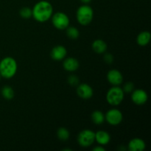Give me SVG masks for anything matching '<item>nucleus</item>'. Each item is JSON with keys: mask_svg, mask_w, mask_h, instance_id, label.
Returning a JSON list of instances; mask_svg holds the SVG:
<instances>
[{"mask_svg": "<svg viewBox=\"0 0 151 151\" xmlns=\"http://www.w3.org/2000/svg\"><path fill=\"white\" fill-rule=\"evenodd\" d=\"M32 17L35 21L44 23L51 19L53 14V7L50 1L41 0L35 3L32 9Z\"/></svg>", "mask_w": 151, "mask_h": 151, "instance_id": "nucleus-1", "label": "nucleus"}, {"mask_svg": "<svg viewBox=\"0 0 151 151\" xmlns=\"http://www.w3.org/2000/svg\"><path fill=\"white\" fill-rule=\"evenodd\" d=\"M18 64L16 59L7 56L0 61V75L5 79H10L16 75Z\"/></svg>", "mask_w": 151, "mask_h": 151, "instance_id": "nucleus-2", "label": "nucleus"}, {"mask_svg": "<svg viewBox=\"0 0 151 151\" xmlns=\"http://www.w3.org/2000/svg\"><path fill=\"white\" fill-rule=\"evenodd\" d=\"M76 18L80 24L83 26L88 25L94 19V10L92 7L84 4L80 6L77 10Z\"/></svg>", "mask_w": 151, "mask_h": 151, "instance_id": "nucleus-3", "label": "nucleus"}, {"mask_svg": "<svg viewBox=\"0 0 151 151\" xmlns=\"http://www.w3.org/2000/svg\"><path fill=\"white\" fill-rule=\"evenodd\" d=\"M125 97V93L119 86H114L110 88L106 94V101L111 106H116L122 103Z\"/></svg>", "mask_w": 151, "mask_h": 151, "instance_id": "nucleus-4", "label": "nucleus"}, {"mask_svg": "<svg viewBox=\"0 0 151 151\" xmlns=\"http://www.w3.org/2000/svg\"><path fill=\"white\" fill-rule=\"evenodd\" d=\"M51 19L53 26L59 30L66 29L70 23V19L68 15L63 12H57L52 14Z\"/></svg>", "mask_w": 151, "mask_h": 151, "instance_id": "nucleus-5", "label": "nucleus"}, {"mask_svg": "<svg viewBox=\"0 0 151 151\" xmlns=\"http://www.w3.org/2000/svg\"><path fill=\"white\" fill-rule=\"evenodd\" d=\"M95 142V132L89 129L83 130L78 136V142L81 147H88Z\"/></svg>", "mask_w": 151, "mask_h": 151, "instance_id": "nucleus-6", "label": "nucleus"}, {"mask_svg": "<svg viewBox=\"0 0 151 151\" xmlns=\"http://www.w3.org/2000/svg\"><path fill=\"white\" fill-rule=\"evenodd\" d=\"M105 120L111 125L116 126L122 123L123 120V114L122 111L117 109H111L105 114Z\"/></svg>", "mask_w": 151, "mask_h": 151, "instance_id": "nucleus-7", "label": "nucleus"}, {"mask_svg": "<svg viewBox=\"0 0 151 151\" xmlns=\"http://www.w3.org/2000/svg\"><path fill=\"white\" fill-rule=\"evenodd\" d=\"M148 95L144 89H134L131 92V100L137 106H143L147 103Z\"/></svg>", "mask_w": 151, "mask_h": 151, "instance_id": "nucleus-8", "label": "nucleus"}, {"mask_svg": "<svg viewBox=\"0 0 151 151\" xmlns=\"http://www.w3.org/2000/svg\"><path fill=\"white\" fill-rule=\"evenodd\" d=\"M77 94L78 97L83 100H89L94 94V90L88 84L81 83L77 87Z\"/></svg>", "mask_w": 151, "mask_h": 151, "instance_id": "nucleus-9", "label": "nucleus"}, {"mask_svg": "<svg viewBox=\"0 0 151 151\" xmlns=\"http://www.w3.org/2000/svg\"><path fill=\"white\" fill-rule=\"evenodd\" d=\"M107 80L112 86H119L123 82V76L117 69H111L107 73Z\"/></svg>", "mask_w": 151, "mask_h": 151, "instance_id": "nucleus-10", "label": "nucleus"}, {"mask_svg": "<svg viewBox=\"0 0 151 151\" xmlns=\"http://www.w3.org/2000/svg\"><path fill=\"white\" fill-rule=\"evenodd\" d=\"M67 55V50L66 47L62 45H57L52 49L50 52V56L54 60H63L66 57Z\"/></svg>", "mask_w": 151, "mask_h": 151, "instance_id": "nucleus-11", "label": "nucleus"}, {"mask_svg": "<svg viewBox=\"0 0 151 151\" xmlns=\"http://www.w3.org/2000/svg\"><path fill=\"white\" fill-rule=\"evenodd\" d=\"M128 148L130 151H143L146 148V143L142 139L136 137L130 140Z\"/></svg>", "mask_w": 151, "mask_h": 151, "instance_id": "nucleus-12", "label": "nucleus"}, {"mask_svg": "<svg viewBox=\"0 0 151 151\" xmlns=\"http://www.w3.org/2000/svg\"><path fill=\"white\" fill-rule=\"evenodd\" d=\"M80 66L79 61L76 58L72 57L65 58L63 63V67L66 71L69 72H75L78 69Z\"/></svg>", "mask_w": 151, "mask_h": 151, "instance_id": "nucleus-13", "label": "nucleus"}, {"mask_svg": "<svg viewBox=\"0 0 151 151\" xmlns=\"http://www.w3.org/2000/svg\"><path fill=\"white\" fill-rule=\"evenodd\" d=\"M111 141V136L106 131H98L95 133V142L100 145H106Z\"/></svg>", "mask_w": 151, "mask_h": 151, "instance_id": "nucleus-14", "label": "nucleus"}, {"mask_svg": "<svg viewBox=\"0 0 151 151\" xmlns=\"http://www.w3.org/2000/svg\"><path fill=\"white\" fill-rule=\"evenodd\" d=\"M151 34L149 31L145 30L139 32L137 37V43L140 47H146L150 43Z\"/></svg>", "mask_w": 151, "mask_h": 151, "instance_id": "nucleus-15", "label": "nucleus"}, {"mask_svg": "<svg viewBox=\"0 0 151 151\" xmlns=\"http://www.w3.org/2000/svg\"><path fill=\"white\" fill-rule=\"evenodd\" d=\"M92 50L97 54H103L106 52L108 48L107 44L102 39H96L91 44Z\"/></svg>", "mask_w": 151, "mask_h": 151, "instance_id": "nucleus-16", "label": "nucleus"}, {"mask_svg": "<svg viewBox=\"0 0 151 151\" xmlns=\"http://www.w3.org/2000/svg\"><path fill=\"white\" fill-rule=\"evenodd\" d=\"M91 118L93 123L97 125H102L105 122V114L101 111H94L91 114Z\"/></svg>", "mask_w": 151, "mask_h": 151, "instance_id": "nucleus-17", "label": "nucleus"}, {"mask_svg": "<svg viewBox=\"0 0 151 151\" xmlns=\"http://www.w3.org/2000/svg\"><path fill=\"white\" fill-rule=\"evenodd\" d=\"M1 94L4 99L7 100H11L15 97V91L10 86H4L1 90Z\"/></svg>", "mask_w": 151, "mask_h": 151, "instance_id": "nucleus-18", "label": "nucleus"}, {"mask_svg": "<svg viewBox=\"0 0 151 151\" xmlns=\"http://www.w3.org/2000/svg\"><path fill=\"white\" fill-rule=\"evenodd\" d=\"M57 137L60 141L66 142L70 137V133L64 127H60L57 131Z\"/></svg>", "mask_w": 151, "mask_h": 151, "instance_id": "nucleus-19", "label": "nucleus"}, {"mask_svg": "<svg viewBox=\"0 0 151 151\" xmlns=\"http://www.w3.org/2000/svg\"><path fill=\"white\" fill-rule=\"evenodd\" d=\"M66 35L69 38L72 40H76L79 38L80 36V32L78 30V28L75 27H68L66 29Z\"/></svg>", "mask_w": 151, "mask_h": 151, "instance_id": "nucleus-20", "label": "nucleus"}, {"mask_svg": "<svg viewBox=\"0 0 151 151\" xmlns=\"http://www.w3.org/2000/svg\"><path fill=\"white\" fill-rule=\"evenodd\" d=\"M19 15L22 18L25 19H30L32 16V9L28 7H24L19 10Z\"/></svg>", "mask_w": 151, "mask_h": 151, "instance_id": "nucleus-21", "label": "nucleus"}, {"mask_svg": "<svg viewBox=\"0 0 151 151\" xmlns=\"http://www.w3.org/2000/svg\"><path fill=\"white\" fill-rule=\"evenodd\" d=\"M79 78L75 75H72L68 77V83L71 86H78L79 85Z\"/></svg>", "mask_w": 151, "mask_h": 151, "instance_id": "nucleus-22", "label": "nucleus"}, {"mask_svg": "<svg viewBox=\"0 0 151 151\" xmlns=\"http://www.w3.org/2000/svg\"><path fill=\"white\" fill-rule=\"evenodd\" d=\"M124 93L126 94H131L133 91L134 90V84L132 82H127L124 85L123 88H122Z\"/></svg>", "mask_w": 151, "mask_h": 151, "instance_id": "nucleus-23", "label": "nucleus"}, {"mask_svg": "<svg viewBox=\"0 0 151 151\" xmlns=\"http://www.w3.org/2000/svg\"><path fill=\"white\" fill-rule=\"evenodd\" d=\"M103 60L106 62L107 64H111L114 62V56L112 55L110 53H106L104 55V57H103Z\"/></svg>", "mask_w": 151, "mask_h": 151, "instance_id": "nucleus-24", "label": "nucleus"}, {"mask_svg": "<svg viewBox=\"0 0 151 151\" xmlns=\"http://www.w3.org/2000/svg\"><path fill=\"white\" fill-rule=\"evenodd\" d=\"M93 151H105L106 150V148L103 147V145H99V146H96L94 147V148L92 149Z\"/></svg>", "mask_w": 151, "mask_h": 151, "instance_id": "nucleus-25", "label": "nucleus"}, {"mask_svg": "<svg viewBox=\"0 0 151 151\" xmlns=\"http://www.w3.org/2000/svg\"><path fill=\"white\" fill-rule=\"evenodd\" d=\"M83 4H88V3H90L91 1V0H80Z\"/></svg>", "mask_w": 151, "mask_h": 151, "instance_id": "nucleus-26", "label": "nucleus"}, {"mask_svg": "<svg viewBox=\"0 0 151 151\" xmlns=\"http://www.w3.org/2000/svg\"><path fill=\"white\" fill-rule=\"evenodd\" d=\"M1 75H0V80H1Z\"/></svg>", "mask_w": 151, "mask_h": 151, "instance_id": "nucleus-27", "label": "nucleus"}]
</instances>
